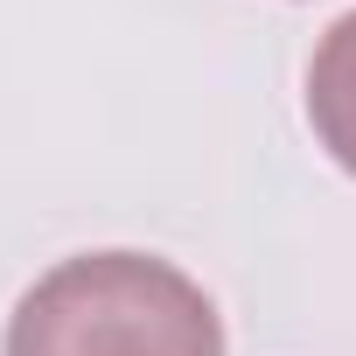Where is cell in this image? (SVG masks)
<instances>
[{
    "instance_id": "2",
    "label": "cell",
    "mask_w": 356,
    "mask_h": 356,
    "mask_svg": "<svg viewBox=\"0 0 356 356\" xmlns=\"http://www.w3.org/2000/svg\"><path fill=\"white\" fill-rule=\"evenodd\" d=\"M307 126L335 168L356 175V8L314 42L307 63Z\"/></svg>"
},
{
    "instance_id": "1",
    "label": "cell",
    "mask_w": 356,
    "mask_h": 356,
    "mask_svg": "<svg viewBox=\"0 0 356 356\" xmlns=\"http://www.w3.org/2000/svg\"><path fill=\"white\" fill-rule=\"evenodd\" d=\"M8 356H224V321L154 252H77L15 300Z\"/></svg>"
}]
</instances>
